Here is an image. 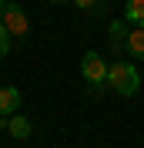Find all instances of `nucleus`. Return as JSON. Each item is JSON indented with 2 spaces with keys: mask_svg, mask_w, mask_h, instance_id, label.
<instances>
[{
  "mask_svg": "<svg viewBox=\"0 0 144 148\" xmlns=\"http://www.w3.org/2000/svg\"><path fill=\"white\" fill-rule=\"evenodd\" d=\"M7 131H10L17 141H27L30 131H34V125L27 121V114H10V118H7Z\"/></svg>",
  "mask_w": 144,
  "mask_h": 148,
  "instance_id": "4",
  "label": "nucleus"
},
{
  "mask_svg": "<svg viewBox=\"0 0 144 148\" xmlns=\"http://www.w3.org/2000/svg\"><path fill=\"white\" fill-rule=\"evenodd\" d=\"M81 74H84V81L90 88H101V84H107V61L97 51H87L81 57Z\"/></svg>",
  "mask_w": 144,
  "mask_h": 148,
  "instance_id": "2",
  "label": "nucleus"
},
{
  "mask_svg": "<svg viewBox=\"0 0 144 148\" xmlns=\"http://www.w3.org/2000/svg\"><path fill=\"white\" fill-rule=\"evenodd\" d=\"M81 10H90V14H101V0H74Z\"/></svg>",
  "mask_w": 144,
  "mask_h": 148,
  "instance_id": "10",
  "label": "nucleus"
},
{
  "mask_svg": "<svg viewBox=\"0 0 144 148\" xmlns=\"http://www.w3.org/2000/svg\"><path fill=\"white\" fill-rule=\"evenodd\" d=\"M20 108V91L17 88H0V114H17Z\"/></svg>",
  "mask_w": 144,
  "mask_h": 148,
  "instance_id": "5",
  "label": "nucleus"
},
{
  "mask_svg": "<svg viewBox=\"0 0 144 148\" xmlns=\"http://www.w3.org/2000/svg\"><path fill=\"white\" fill-rule=\"evenodd\" d=\"M3 10H7V0H0V17H3Z\"/></svg>",
  "mask_w": 144,
  "mask_h": 148,
  "instance_id": "11",
  "label": "nucleus"
},
{
  "mask_svg": "<svg viewBox=\"0 0 144 148\" xmlns=\"http://www.w3.org/2000/svg\"><path fill=\"white\" fill-rule=\"evenodd\" d=\"M127 30H131V24H127V20H111V40H114V47H117V51L124 47Z\"/></svg>",
  "mask_w": 144,
  "mask_h": 148,
  "instance_id": "8",
  "label": "nucleus"
},
{
  "mask_svg": "<svg viewBox=\"0 0 144 148\" xmlns=\"http://www.w3.org/2000/svg\"><path fill=\"white\" fill-rule=\"evenodd\" d=\"M57 3H64V0H57Z\"/></svg>",
  "mask_w": 144,
  "mask_h": 148,
  "instance_id": "12",
  "label": "nucleus"
},
{
  "mask_svg": "<svg viewBox=\"0 0 144 148\" xmlns=\"http://www.w3.org/2000/svg\"><path fill=\"white\" fill-rule=\"evenodd\" d=\"M3 27L10 30V37L14 40H27V34H30V24H27V14L17 7V3H10L7 0V10H3Z\"/></svg>",
  "mask_w": 144,
  "mask_h": 148,
  "instance_id": "3",
  "label": "nucleus"
},
{
  "mask_svg": "<svg viewBox=\"0 0 144 148\" xmlns=\"http://www.w3.org/2000/svg\"><path fill=\"white\" fill-rule=\"evenodd\" d=\"M124 20L131 24V27H144V0H127Z\"/></svg>",
  "mask_w": 144,
  "mask_h": 148,
  "instance_id": "7",
  "label": "nucleus"
},
{
  "mask_svg": "<svg viewBox=\"0 0 144 148\" xmlns=\"http://www.w3.org/2000/svg\"><path fill=\"white\" fill-rule=\"evenodd\" d=\"M124 47H127L134 57H141V61H144V27H131V30H127Z\"/></svg>",
  "mask_w": 144,
  "mask_h": 148,
  "instance_id": "6",
  "label": "nucleus"
},
{
  "mask_svg": "<svg viewBox=\"0 0 144 148\" xmlns=\"http://www.w3.org/2000/svg\"><path fill=\"white\" fill-rule=\"evenodd\" d=\"M107 84L121 98H131L141 88V74H137L134 64H127V61H114V64H107Z\"/></svg>",
  "mask_w": 144,
  "mask_h": 148,
  "instance_id": "1",
  "label": "nucleus"
},
{
  "mask_svg": "<svg viewBox=\"0 0 144 148\" xmlns=\"http://www.w3.org/2000/svg\"><path fill=\"white\" fill-rule=\"evenodd\" d=\"M10 44H14V37H10V30L3 27V20H0V57H7Z\"/></svg>",
  "mask_w": 144,
  "mask_h": 148,
  "instance_id": "9",
  "label": "nucleus"
}]
</instances>
